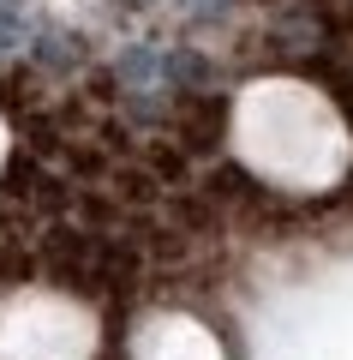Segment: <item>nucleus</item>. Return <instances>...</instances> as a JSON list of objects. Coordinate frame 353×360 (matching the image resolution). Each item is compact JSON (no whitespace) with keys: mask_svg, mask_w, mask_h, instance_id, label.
<instances>
[{"mask_svg":"<svg viewBox=\"0 0 353 360\" xmlns=\"http://www.w3.org/2000/svg\"><path fill=\"white\" fill-rule=\"evenodd\" d=\"M227 150L276 198H329L353 180V127L312 78L264 72L227 108Z\"/></svg>","mask_w":353,"mask_h":360,"instance_id":"f257e3e1","label":"nucleus"},{"mask_svg":"<svg viewBox=\"0 0 353 360\" xmlns=\"http://www.w3.org/2000/svg\"><path fill=\"white\" fill-rule=\"evenodd\" d=\"M0 360H102V319L72 288H6L0 295Z\"/></svg>","mask_w":353,"mask_h":360,"instance_id":"f03ea898","label":"nucleus"},{"mask_svg":"<svg viewBox=\"0 0 353 360\" xmlns=\"http://www.w3.org/2000/svg\"><path fill=\"white\" fill-rule=\"evenodd\" d=\"M126 360H227V348L198 312L156 307V312H144V319L132 324Z\"/></svg>","mask_w":353,"mask_h":360,"instance_id":"7ed1b4c3","label":"nucleus"},{"mask_svg":"<svg viewBox=\"0 0 353 360\" xmlns=\"http://www.w3.org/2000/svg\"><path fill=\"white\" fill-rule=\"evenodd\" d=\"M6 156H13V127H6V115H0V174H6Z\"/></svg>","mask_w":353,"mask_h":360,"instance_id":"20e7f679","label":"nucleus"},{"mask_svg":"<svg viewBox=\"0 0 353 360\" xmlns=\"http://www.w3.org/2000/svg\"><path fill=\"white\" fill-rule=\"evenodd\" d=\"M48 6H60V13H78V6H90V0H48Z\"/></svg>","mask_w":353,"mask_h":360,"instance_id":"39448f33","label":"nucleus"}]
</instances>
